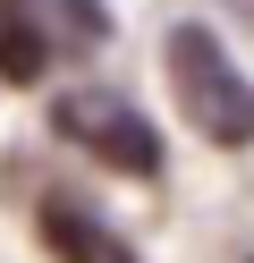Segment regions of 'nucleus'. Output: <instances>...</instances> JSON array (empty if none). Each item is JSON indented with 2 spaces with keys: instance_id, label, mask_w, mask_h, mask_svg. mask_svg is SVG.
<instances>
[{
  "instance_id": "obj_3",
  "label": "nucleus",
  "mask_w": 254,
  "mask_h": 263,
  "mask_svg": "<svg viewBox=\"0 0 254 263\" xmlns=\"http://www.w3.org/2000/svg\"><path fill=\"white\" fill-rule=\"evenodd\" d=\"M51 127H60L76 153H93L102 170H119V178H161V136H152V119L127 102V93H102V85L60 93Z\"/></svg>"
},
{
  "instance_id": "obj_2",
  "label": "nucleus",
  "mask_w": 254,
  "mask_h": 263,
  "mask_svg": "<svg viewBox=\"0 0 254 263\" xmlns=\"http://www.w3.org/2000/svg\"><path fill=\"white\" fill-rule=\"evenodd\" d=\"M102 43V0H0V85H43L60 60H85Z\"/></svg>"
},
{
  "instance_id": "obj_4",
  "label": "nucleus",
  "mask_w": 254,
  "mask_h": 263,
  "mask_svg": "<svg viewBox=\"0 0 254 263\" xmlns=\"http://www.w3.org/2000/svg\"><path fill=\"white\" fill-rule=\"evenodd\" d=\"M34 229H43L51 263H135V246L119 238V229L102 221V212L68 204V195H43V212H34Z\"/></svg>"
},
{
  "instance_id": "obj_5",
  "label": "nucleus",
  "mask_w": 254,
  "mask_h": 263,
  "mask_svg": "<svg viewBox=\"0 0 254 263\" xmlns=\"http://www.w3.org/2000/svg\"><path fill=\"white\" fill-rule=\"evenodd\" d=\"M229 9H237V17H246V26H254V0H229Z\"/></svg>"
},
{
  "instance_id": "obj_1",
  "label": "nucleus",
  "mask_w": 254,
  "mask_h": 263,
  "mask_svg": "<svg viewBox=\"0 0 254 263\" xmlns=\"http://www.w3.org/2000/svg\"><path fill=\"white\" fill-rule=\"evenodd\" d=\"M161 68H169V93H178V110H186L195 136L229 144V153H237V144H254V85H246V68L220 51L212 26H169Z\"/></svg>"
}]
</instances>
